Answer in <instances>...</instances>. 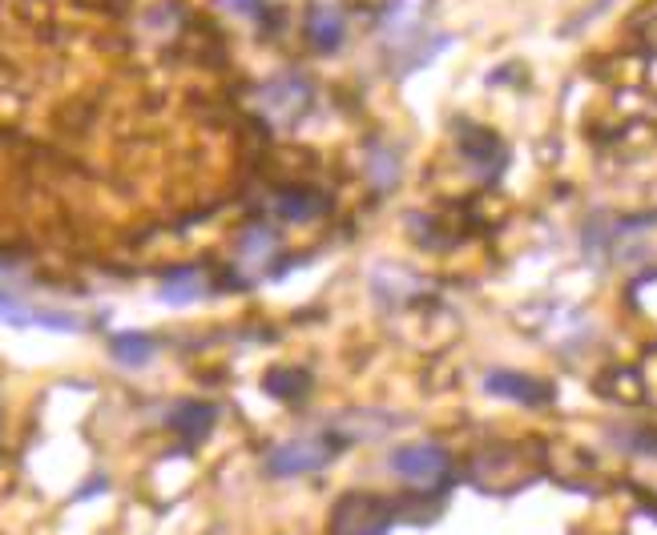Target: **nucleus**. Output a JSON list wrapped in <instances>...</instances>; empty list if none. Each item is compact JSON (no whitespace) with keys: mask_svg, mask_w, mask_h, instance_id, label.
Returning a JSON list of instances; mask_svg holds the SVG:
<instances>
[{"mask_svg":"<svg viewBox=\"0 0 657 535\" xmlns=\"http://www.w3.org/2000/svg\"><path fill=\"white\" fill-rule=\"evenodd\" d=\"M347 452V443L335 427H318V430H303V435H291V439L275 443L271 452L263 455V475L266 479H298V475H315L323 467L340 459Z\"/></svg>","mask_w":657,"mask_h":535,"instance_id":"obj_1","label":"nucleus"},{"mask_svg":"<svg viewBox=\"0 0 657 535\" xmlns=\"http://www.w3.org/2000/svg\"><path fill=\"white\" fill-rule=\"evenodd\" d=\"M392 527V507L375 495H343L331 515V535H388Z\"/></svg>","mask_w":657,"mask_h":535,"instance_id":"obj_2","label":"nucleus"},{"mask_svg":"<svg viewBox=\"0 0 657 535\" xmlns=\"http://www.w3.org/2000/svg\"><path fill=\"white\" fill-rule=\"evenodd\" d=\"M0 323L17 326V330H29V326H41V330H53V335H81V318L69 315V310H49V306H32L24 298L0 290Z\"/></svg>","mask_w":657,"mask_h":535,"instance_id":"obj_3","label":"nucleus"},{"mask_svg":"<svg viewBox=\"0 0 657 535\" xmlns=\"http://www.w3.org/2000/svg\"><path fill=\"white\" fill-rule=\"evenodd\" d=\"M258 106L266 109V117H271V121H278V126H291V121H298V117L311 109V85L303 81L298 73H283V77H275L271 85H263Z\"/></svg>","mask_w":657,"mask_h":535,"instance_id":"obj_4","label":"nucleus"},{"mask_svg":"<svg viewBox=\"0 0 657 535\" xmlns=\"http://www.w3.org/2000/svg\"><path fill=\"white\" fill-rule=\"evenodd\" d=\"M388 472L403 483H435L448 472V455L435 443H403L388 455Z\"/></svg>","mask_w":657,"mask_h":535,"instance_id":"obj_5","label":"nucleus"},{"mask_svg":"<svg viewBox=\"0 0 657 535\" xmlns=\"http://www.w3.org/2000/svg\"><path fill=\"white\" fill-rule=\"evenodd\" d=\"M484 390L497 395V399L520 403V407H545V403L552 399L549 383H541V378H532V375H520V370H488Z\"/></svg>","mask_w":657,"mask_h":535,"instance_id":"obj_6","label":"nucleus"},{"mask_svg":"<svg viewBox=\"0 0 657 535\" xmlns=\"http://www.w3.org/2000/svg\"><path fill=\"white\" fill-rule=\"evenodd\" d=\"M206 295H210V283H206V274H202L198 266L170 270L158 283V303H166V306H194Z\"/></svg>","mask_w":657,"mask_h":535,"instance_id":"obj_7","label":"nucleus"},{"mask_svg":"<svg viewBox=\"0 0 657 535\" xmlns=\"http://www.w3.org/2000/svg\"><path fill=\"white\" fill-rule=\"evenodd\" d=\"M214 423H218V407H214V403H202V399L182 403V407H174V415H170V427L178 430L186 443H202L214 430Z\"/></svg>","mask_w":657,"mask_h":535,"instance_id":"obj_8","label":"nucleus"},{"mask_svg":"<svg viewBox=\"0 0 657 535\" xmlns=\"http://www.w3.org/2000/svg\"><path fill=\"white\" fill-rule=\"evenodd\" d=\"M109 355H114L117 367H129V370H141L154 363V355H158V343L149 335H141V330H121V335L109 338Z\"/></svg>","mask_w":657,"mask_h":535,"instance_id":"obj_9","label":"nucleus"},{"mask_svg":"<svg viewBox=\"0 0 657 535\" xmlns=\"http://www.w3.org/2000/svg\"><path fill=\"white\" fill-rule=\"evenodd\" d=\"M307 37L315 49L331 53V49H340L343 37H347V21H343L340 9H331V4H315L307 12Z\"/></svg>","mask_w":657,"mask_h":535,"instance_id":"obj_10","label":"nucleus"},{"mask_svg":"<svg viewBox=\"0 0 657 535\" xmlns=\"http://www.w3.org/2000/svg\"><path fill=\"white\" fill-rule=\"evenodd\" d=\"M275 250H278V238H275V230L271 226H251V230L238 238V262L243 266H266L271 258H275Z\"/></svg>","mask_w":657,"mask_h":535,"instance_id":"obj_11","label":"nucleus"},{"mask_svg":"<svg viewBox=\"0 0 657 535\" xmlns=\"http://www.w3.org/2000/svg\"><path fill=\"white\" fill-rule=\"evenodd\" d=\"M307 387H311V375L303 367H278V370H271V375H266V390H271L275 399H283V403L303 399V395H307Z\"/></svg>","mask_w":657,"mask_h":535,"instance_id":"obj_12","label":"nucleus"},{"mask_svg":"<svg viewBox=\"0 0 657 535\" xmlns=\"http://www.w3.org/2000/svg\"><path fill=\"white\" fill-rule=\"evenodd\" d=\"M275 214L283 221H307L315 214H323V198H315L307 189H286V194L275 198Z\"/></svg>","mask_w":657,"mask_h":535,"instance_id":"obj_13","label":"nucleus"},{"mask_svg":"<svg viewBox=\"0 0 657 535\" xmlns=\"http://www.w3.org/2000/svg\"><path fill=\"white\" fill-rule=\"evenodd\" d=\"M367 174H372V181L380 189L395 186V178H400V161H395L392 149H372V161H367Z\"/></svg>","mask_w":657,"mask_h":535,"instance_id":"obj_14","label":"nucleus"},{"mask_svg":"<svg viewBox=\"0 0 657 535\" xmlns=\"http://www.w3.org/2000/svg\"><path fill=\"white\" fill-rule=\"evenodd\" d=\"M226 9L243 12V17H255V12L263 9V0H226Z\"/></svg>","mask_w":657,"mask_h":535,"instance_id":"obj_15","label":"nucleus"}]
</instances>
